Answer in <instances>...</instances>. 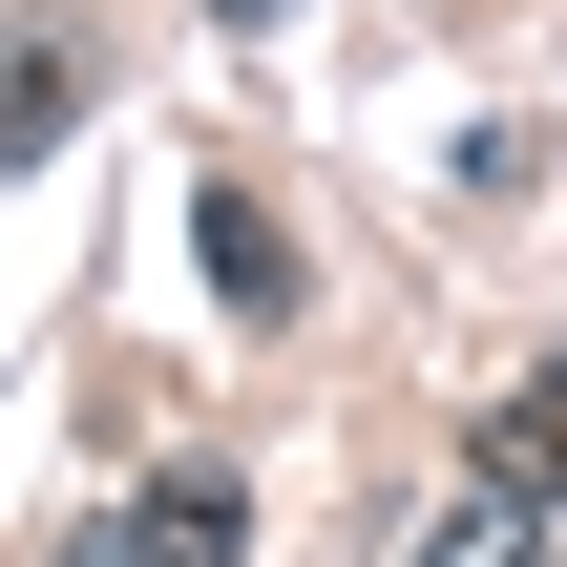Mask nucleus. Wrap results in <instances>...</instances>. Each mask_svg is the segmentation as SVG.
I'll list each match as a JSON object with an SVG mask.
<instances>
[{"mask_svg": "<svg viewBox=\"0 0 567 567\" xmlns=\"http://www.w3.org/2000/svg\"><path fill=\"white\" fill-rule=\"evenodd\" d=\"M126 547H147V567H231V547H252V484H231V463H168V484L126 505Z\"/></svg>", "mask_w": 567, "mask_h": 567, "instance_id": "nucleus-1", "label": "nucleus"}, {"mask_svg": "<svg viewBox=\"0 0 567 567\" xmlns=\"http://www.w3.org/2000/svg\"><path fill=\"white\" fill-rule=\"evenodd\" d=\"M463 484H505V505H567V379H526L505 421H484V463Z\"/></svg>", "mask_w": 567, "mask_h": 567, "instance_id": "nucleus-2", "label": "nucleus"}, {"mask_svg": "<svg viewBox=\"0 0 567 567\" xmlns=\"http://www.w3.org/2000/svg\"><path fill=\"white\" fill-rule=\"evenodd\" d=\"M210 295H231V316H295V252H274L252 189H210Z\"/></svg>", "mask_w": 567, "mask_h": 567, "instance_id": "nucleus-3", "label": "nucleus"}, {"mask_svg": "<svg viewBox=\"0 0 567 567\" xmlns=\"http://www.w3.org/2000/svg\"><path fill=\"white\" fill-rule=\"evenodd\" d=\"M526 526H547V505H505V484H463V505L421 526V567H526Z\"/></svg>", "mask_w": 567, "mask_h": 567, "instance_id": "nucleus-4", "label": "nucleus"}, {"mask_svg": "<svg viewBox=\"0 0 567 567\" xmlns=\"http://www.w3.org/2000/svg\"><path fill=\"white\" fill-rule=\"evenodd\" d=\"M210 21H231V42H252V21H295V0H210Z\"/></svg>", "mask_w": 567, "mask_h": 567, "instance_id": "nucleus-5", "label": "nucleus"}, {"mask_svg": "<svg viewBox=\"0 0 567 567\" xmlns=\"http://www.w3.org/2000/svg\"><path fill=\"white\" fill-rule=\"evenodd\" d=\"M63 567H147V547H126V526H105V547H63Z\"/></svg>", "mask_w": 567, "mask_h": 567, "instance_id": "nucleus-6", "label": "nucleus"}]
</instances>
